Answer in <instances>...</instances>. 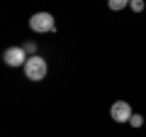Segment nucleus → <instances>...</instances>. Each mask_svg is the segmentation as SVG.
Returning <instances> with one entry per match:
<instances>
[{
	"label": "nucleus",
	"mask_w": 146,
	"mask_h": 137,
	"mask_svg": "<svg viewBox=\"0 0 146 137\" xmlns=\"http://www.w3.org/2000/svg\"><path fill=\"white\" fill-rule=\"evenodd\" d=\"M107 5H110V10H122V7L129 5V0H107Z\"/></svg>",
	"instance_id": "nucleus-5"
},
{
	"label": "nucleus",
	"mask_w": 146,
	"mask_h": 137,
	"mask_svg": "<svg viewBox=\"0 0 146 137\" xmlns=\"http://www.w3.org/2000/svg\"><path fill=\"white\" fill-rule=\"evenodd\" d=\"M131 125H134V127H141V125H144V118H141V115H131Z\"/></svg>",
	"instance_id": "nucleus-7"
},
{
	"label": "nucleus",
	"mask_w": 146,
	"mask_h": 137,
	"mask_svg": "<svg viewBox=\"0 0 146 137\" xmlns=\"http://www.w3.org/2000/svg\"><path fill=\"white\" fill-rule=\"evenodd\" d=\"M29 27L39 34H46V32L56 30V22H54V15H49V12H36L29 17Z\"/></svg>",
	"instance_id": "nucleus-2"
},
{
	"label": "nucleus",
	"mask_w": 146,
	"mask_h": 137,
	"mask_svg": "<svg viewBox=\"0 0 146 137\" xmlns=\"http://www.w3.org/2000/svg\"><path fill=\"white\" fill-rule=\"evenodd\" d=\"M22 49H25L27 54H32V56H34V42H29V44H25V47H22Z\"/></svg>",
	"instance_id": "nucleus-8"
},
{
	"label": "nucleus",
	"mask_w": 146,
	"mask_h": 137,
	"mask_svg": "<svg viewBox=\"0 0 146 137\" xmlns=\"http://www.w3.org/2000/svg\"><path fill=\"white\" fill-rule=\"evenodd\" d=\"M110 118L115 122H129L131 120V108L127 100H117V103H112V108H110Z\"/></svg>",
	"instance_id": "nucleus-4"
},
{
	"label": "nucleus",
	"mask_w": 146,
	"mask_h": 137,
	"mask_svg": "<svg viewBox=\"0 0 146 137\" xmlns=\"http://www.w3.org/2000/svg\"><path fill=\"white\" fill-rule=\"evenodd\" d=\"M129 5H131L134 12H141V10H144V0H129Z\"/></svg>",
	"instance_id": "nucleus-6"
},
{
	"label": "nucleus",
	"mask_w": 146,
	"mask_h": 137,
	"mask_svg": "<svg viewBox=\"0 0 146 137\" xmlns=\"http://www.w3.org/2000/svg\"><path fill=\"white\" fill-rule=\"evenodd\" d=\"M25 76L29 81H42L44 76H46V61H44L42 56H29L27 59V64H25Z\"/></svg>",
	"instance_id": "nucleus-1"
},
{
	"label": "nucleus",
	"mask_w": 146,
	"mask_h": 137,
	"mask_svg": "<svg viewBox=\"0 0 146 137\" xmlns=\"http://www.w3.org/2000/svg\"><path fill=\"white\" fill-rule=\"evenodd\" d=\"M27 59H29V56H27V52L22 47H10V49H5V54H3V61H5L7 66H15V68L17 66H25Z\"/></svg>",
	"instance_id": "nucleus-3"
}]
</instances>
